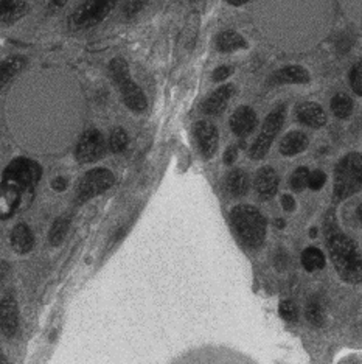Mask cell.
<instances>
[{
    "instance_id": "obj_1",
    "label": "cell",
    "mask_w": 362,
    "mask_h": 364,
    "mask_svg": "<svg viewBox=\"0 0 362 364\" xmlns=\"http://www.w3.org/2000/svg\"><path fill=\"white\" fill-rule=\"evenodd\" d=\"M325 237L331 260L341 277L349 282L361 280V252L356 245L345 235L337 225L334 213L330 212L325 218Z\"/></svg>"
},
{
    "instance_id": "obj_2",
    "label": "cell",
    "mask_w": 362,
    "mask_h": 364,
    "mask_svg": "<svg viewBox=\"0 0 362 364\" xmlns=\"http://www.w3.org/2000/svg\"><path fill=\"white\" fill-rule=\"evenodd\" d=\"M235 232L249 247H258L266 238L268 223L265 215L249 204H238L230 212Z\"/></svg>"
},
{
    "instance_id": "obj_3",
    "label": "cell",
    "mask_w": 362,
    "mask_h": 364,
    "mask_svg": "<svg viewBox=\"0 0 362 364\" xmlns=\"http://www.w3.org/2000/svg\"><path fill=\"white\" fill-rule=\"evenodd\" d=\"M170 364H258L249 355L227 346L207 344L182 352Z\"/></svg>"
},
{
    "instance_id": "obj_4",
    "label": "cell",
    "mask_w": 362,
    "mask_h": 364,
    "mask_svg": "<svg viewBox=\"0 0 362 364\" xmlns=\"http://www.w3.org/2000/svg\"><path fill=\"white\" fill-rule=\"evenodd\" d=\"M109 73L115 82V86L120 90L123 102H125L129 109L133 112H143L148 107L146 95L133 80V77H131L126 60H123L121 56L114 58L109 63Z\"/></svg>"
},
{
    "instance_id": "obj_5",
    "label": "cell",
    "mask_w": 362,
    "mask_h": 364,
    "mask_svg": "<svg viewBox=\"0 0 362 364\" xmlns=\"http://www.w3.org/2000/svg\"><path fill=\"white\" fill-rule=\"evenodd\" d=\"M362 156L350 153L344 156L334 170V200L342 201L361 190Z\"/></svg>"
},
{
    "instance_id": "obj_6",
    "label": "cell",
    "mask_w": 362,
    "mask_h": 364,
    "mask_svg": "<svg viewBox=\"0 0 362 364\" xmlns=\"http://www.w3.org/2000/svg\"><path fill=\"white\" fill-rule=\"evenodd\" d=\"M40 178H43V168L36 161L28 159V157H16L6 165L2 175L4 182H8V184L30 195H35V188Z\"/></svg>"
},
{
    "instance_id": "obj_7",
    "label": "cell",
    "mask_w": 362,
    "mask_h": 364,
    "mask_svg": "<svg viewBox=\"0 0 362 364\" xmlns=\"http://www.w3.org/2000/svg\"><path fill=\"white\" fill-rule=\"evenodd\" d=\"M117 2L119 0H86L69 16V28L81 31L98 26L108 18Z\"/></svg>"
},
{
    "instance_id": "obj_8",
    "label": "cell",
    "mask_w": 362,
    "mask_h": 364,
    "mask_svg": "<svg viewBox=\"0 0 362 364\" xmlns=\"http://www.w3.org/2000/svg\"><path fill=\"white\" fill-rule=\"evenodd\" d=\"M285 119H286V107L283 106L277 107L275 111H273L268 115L265 123H263L257 140H255L249 150V156L253 161H260L268 154L270 145L274 142V139L277 137L280 129L283 127Z\"/></svg>"
},
{
    "instance_id": "obj_9",
    "label": "cell",
    "mask_w": 362,
    "mask_h": 364,
    "mask_svg": "<svg viewBox=\"0 0 362 364\" xmlns=\"http://www.w3.org/2000/svg\"><path fill=\"white\" fill-rule=\"evenodd\" d=\"M115 182L114 173L108 168H92L79 179L77 187V203L84 204L92 198L104 193Z\"/></svg>"
},
{
    "instance_id": "obj_10",
    "label": "cell",
    "mask_w": 362,
    "mask_h": 364,
    "mask_svg": "<svg viewBox=\"0 0 362 364\" xmlns=\"http://www.w3.org/2000/svg\"><path fill=\"white\" fill-rule=\"evenodd\" d=\"M106 150H108V145H106L102 132L90 128L79 137L75 148V157L79 164H92L103 159Z\"/></svg>"
},
{
    "instance_id": "obj_11",
    "label": "cell",
    "mask_w": 362,
    "mask_h": 364,
    "mask_svg": "<svg viewBox=\"0 0 362 364\" xmlns=\"http://www.w3.org/2000/svg\"><path fill=\"white\" fill-rule=\"evenodd\" d=\"M194 136L197 140V145H199V150L205 159H212L213 156L218 151V144H219V136L218 129L213 123L207 120H201L194 125Z\"/></svg>"
},
{
    "instance_id": "obj_12",
    "label": "cell",
    "mask_w": 362,
    "mask_h": 364,
    "mask_svg": "<svg viewBox=\"0 0 362 364\" xmlns=\"http://www.w3.org/2000/svg\"><path fill=\"white\" fill-rule=\"evenodd\" d=\"M295 117L300 123L309 128H322L327 125V112L320 105L314 102L300 103L295 107Z\"/></svg>"
},
{
    "instance_id": "obj_13",
    "label": "cell",
    "mask_w": 362,
    "mask_h": 364,
    "mask_svg": "<svg viewBox=\"0 0 362 364\" xmlns=\"http://www.w3.org/2000/svg\"><path fill=\"white\" fill-rule=\"evenodd\" d=\"M257 127V114L251 106H240L230 117V128L238 137L249 136Z\"/></svg>"
},
{
    "instance_id": "obj_14",
    "label": "cell",
    "mask_w": 362,
    "mask_h": 364,
    "mask_svg": "<svg viewBox=\"0 0 362 364\" xmlns=\"http://www.w3.org/2000/svg\"><path fill=\"white\" fill-rule=\"evenodd\" d=\"M311 81V75L302 65H287V68L275 70L269 77L268 82L273 86L277 85H307Z\"/></svg>"
},
{
    "instance_id": "obj_15",
    "label": "cell",
    "mask_w": 362,
    "mask_h": 364,
    "mask_svg": "<svg viewBox=\"0 0 362 364\" xmlns=\"http://www.w3.org/2000/svg\"><path fill=\"white\" fill-rule=\"evenodd\" d=\"M235 94L234 85H224L205 98L202 103V111L207 115H219L226 111L227 103Z\"/></svg>"
},
{
    "instance_id": "obj_16",
    "label": "cell",
    "mask_w": 362,
    "mask_h": 364,
    "mask_svg": "<svg viewBox=\"0 0 362 364\" xmlns=\"http://www.w3.org/2000/svg\"><path fill=\"white\" fill-rule=\"evenodd\" d=\"M278 184L280 179L277 171L273 167H263L257 171V175H255L253 186L258 196L263 198V200H270V198H274L278 190Z\"/></svg>"
},
{
    "instance_id": "obj_17",
    "label": "cell",
    "mask_w": 362,
    "mask_h": 364,
    "mask_svg": "<svg viewBox=\"0 0 362 364\" xmlns=\"http://www.w3.org/2000/svg\"><path fill=\"white\" fill-rule=\"evenodd\" d=\"M19 316H18V304L13 296H6L0 302V328L6 336H14L18 332Z\"/></svg>"
},
{
    "instance_id": "obj_18",
    "label": "cell",
    "mask_w": 362,
    "mask_h": 364,
    "mask_svg": "<svg viewBox=\"0 0 362 364\" xmlns=\"http://www.w3.org/2000/svg\"><path fill=\"white\" fill-rule=\"evenodd\" d=\"M28 60L26 56L13 55L0 61V90H2L8 82H10L16 75L26 69Z\"/></svg>"
},
{
    "instance_id": "obj_19",
    "label": "cell",
    "mask_w": 362,
    "mask_h": 364,
    "mask_svg": "<svg viewBox=\"0 0 362 364\" xmlns=\"http://www.w3.org/2000/svg\"><path fill=\"white\" fill-rule=\"evenodd\" d=\"M309 145V139L303 131H291L280 142V153L283 156H295L303 153Z\"/></svg>"
},
{
    "instance_id": "obj_20",
    "label": "cell",
    "mask_w": 362,
    "mask_h": 364,
    "mask_svg": "<svg viewBox=\"0 0 362 364\" xmlns=\"http://www.w3.org/2000/svg\"><path fill=\"white\" fill-rule=\"evenodd\" d=\"M249 175L243 168H232L226 176V188L230 196L241 198L249 192Z\"/></svg>"
},
{
    "instance_id": "obj_21",
    "label": "cell",
    "mask_w": 362,
    "mask_h": 364,
    "mask_svg": "<svg viewBox=\"0 0 362 364\" xmlns=\"http://www.w3.org/2000/svg\"><path fill=\"white\" fill-rule=\"evenodd\" d=\"M28 11L26 0H0V22L14 23Z\"/></svg>"
},
{
    "instance_id": "obj_22",
    "label": "cell",
    "mask_w": 362,
    "mask_h": 364,
    "mask_svg": "<svg viewBox=\"0 0 362 364\" xmlns=\"http://www.w3.org/2000/svg\"><path fill=\"white\" fill-rule=\"evenodd\" d=\"M246 47H248L246 39L240 35V33H236L234 30H226L223 33H219L216 38V48L223 53L236 52Z\"/></svg>"
},
{
    "instance_id": "obj_23",
    "label": "cell",
    "mask_w": 362,
    "mask_h": 364,
    "mask_svg": "<svg viewBox=\"0 0 362 364\" xmlns=\"http://www.w3.org/2000/svg\"><path fill=\"white\" fill-rule=\"evenodd\" d=\"M33 243H35V240H33V234L31 230L27 225H21L16 226L11 232V246L13 250L18 252V254H27L31 251Z\"/></svg>"
},
{
    "instance_id": "obj_24",
    "label": "cell",
    "mask_w": 362,
    "mask_h": 364,
    "mask_svg": "<svg viewBox=\"0 0 362 364\" xmlns=\"http://www.w3.org/2000/svg\"><path fill=\"white\" fill-rule=\"evenodd\" d=\"M302 263H303V267H305V269L309 272L319 271L325 267V255L322 251L317 250V247L311 246L303 251Z\"/></svg>"
},
{
    "instance_id": "obj_25",
    "label": "cell",
    "mask_w": 362,
    "mask_h": 364,
    "mask_svg": "<svg viewBox=\"0 0 362 364\" xmlns=\"http://www.w3.org/2000/svg\"><path fill=\"white\" fill-rule=\"evenodd\" d=\"M331 111L333 114L336 115L337 119H349L351 112H353V100L351 97L344 94V92H339L336 94L333 98H331Z\"/></svg>"
},
{
    "instance_id": "obj_26",
    "label": "cell",
    "mask_w": 362,
    "mask_h": 364,
    "mask_svg": "<svg viewBox=\"0 0 362 364\" xmlns=\"http://www.w3.org/2000/svg\"><path fill=\"white\" fill-rule=\"evenodd\" d=\"M108 145H109V150L115 154L125 151L129 145V136H128L126 129H123L121 127H115L111 131Z\"/></svg>"
},
{
    "instance_id": "obj_27",
    "label": "cell",
    "mask_w": 362,
    "mask_h": 364,
    "mask_svg": "<svg viewBox=\"0 0 362 364\" xmlns=\"http://www.w3.org/2000/svg\"><path fill=\"white\" fill-rule=\"evenodd\" d=\"M69 225H70L69 217H61L53 223L50 234H48V240H50V243L53 246H57L62 243V240L65 238V234H67V230H69Z\"/></svg>"
},
{
    "instance_id": "obj_28",
    "label": "cell",
    "mask_w": 362,
    "mask_h": 364,
    "mask_svg": "<svg viewBox=\"0 0 362 364\" xmlns=\"http://www.w3.org/2000/svg\"><path fill=\"white\" fill-rule=\"evenodd\" d=\"M308 175H309V170L307 167H299L297 170H294L291 176V187L295 190V192H302V190L307 187Z\"/></svg>"
},
{
    "instance_id": "obj_29",
    "label": "cell",
    "mask_w": 362,
    "mask_h": 364,
    "mask_svg": "<svg viewBox=\"0 0 362 364\" xmlns=\"http://www.w3.org/2000/svg\"><path fill=\"white\" fill-rule=\"evenodd\" d=\"M307 318L312 326L320 327L324 324V310L320 309V305L316 301H311L307 305Z\"/></svg>"
},
{
    "instance_id": "obj_30",
    "label": "cell",
    "mask_w": 362,
    "mask_h": 364,
    "mask_svg": "<svg viewBox=\"0 0 362 364\" xmlns=\"http://www.w3.org/2000/svg\"><path fill=\"white\" fill-rule=\"evenodd\" d=\"M148 0H125V2H123V14H125L126 18H134V16H137L143 10Z\"/></svg>"
},
{
    "instance_id": "obj_31",
    "label": "cell",
    "mask_w": 362,
    "mask_h": 364,
    "mask_svg": "<svg viewBox=\"0 0 362 364\" xmlns=\"http://www.w3.org/2000/svg\"><path fill=\"white\" fill-rule=\"evenodd\" d=\"M280 316L286 321H295L299 318V309L295 307V304L291 301H283L278 307Z\"/></svg>"
},
{
    "instance_id": "obj_32",
    "label": "cell",
    "mask_w": 362,
    "mask_h": 364,
    "mask_svg": "<svg viewBox=\"0 0 362 364\" xmlns=\"http://www.w3.org/2000/svg\"><path fill=\"white\" fill-rule=\"evenodd\" d=\"M350 82H351L353 90H355V94L361 97L362 95V63L361 61L353 65V69L350 72Z\"/></svg>"
},
{
    "instance_id": "obj_33",
    "label": "cell",
    "mask_w": 362,
    "mask_h": 364,
    "mask_svg": "<svg viewBox=\"0 0 362 364\" xmlns=\"http://www.w3.org/2000/svg\"><path fill=\"white\" fill-rule=\"evenodd\" d=\"M327 182V175L322 170H314V171H309L308 175V184L307 187H309L311 190H320Z\"/></svg>"
},
{
    "instance_id": "obj_34",
    "label": "cell",
    "mask_w": 362,
    "mask_h": 364,
    "mask_svg": "<svg viewBox=\"0 0 362 364\" xmlns=\"http://www.w3.org/2000/svg\"><path fill=\"white\" fill-rule=\"evenodd\" d=\"M230 73H232V69L227 68V65H221V68H218V69L213 70V73H212V80H213V81H216V82H219V81H224L226 78H229V77H230Z\"/></svg>"
},
{
    "instance_id": "obj_35",
    "label": "cell",
    "mask_w": 362,
    "mask_h": 364,
    "mask_svg": "<svg viewBox=\"0 0 362 364\" xmlns=\"http://www.w3.org/2000/svg\"><path fill=\"white\" fill-rule=\"evenodd\" d=\"M238 159V148L235 145L229 146L224 153V164L226 165H234Z\"/></svg>"
},
{
    "instance_id": "obj_36",
    "label": "cell",
    "mask_w": 362,
    "mask_h": 364,
    "mask_svg": "<svg viewBox=\"0 0 362 364\" xmlns=\"http://www.w3.org/2000/svg\"><path fill=\"white\" fill-rule=\"evenodd\" d=\"M282 205L286 212H294L295 209V201L291 195H283L282 198Z\"/></svg>"
},
{
    "instance_id": "obj_37",
    "label": "cell",
    "mask_w": 362,
    "mask_h": 364,
    "mask_svg": "<svg viewBox=\"0 0 362 364\" xmlns=\"http://www.w3.org/2000/svg\"><path fill=\"white\" fill-rule=\"evenodd\" d=\"M69 0H50V4H48V11L50 13H56L62 10V8L67 5Z\"/></svg>"
},
{
    "instance_id": "obj_38",
    "label": "cell",
    "mask_w": 362,
    "mask_h": 364,
    "mask_svg": "<svg viewBox=\"0 0 362 364\" xmlns=\"http://www.w3.org/2000/svg\"><path fill=\"white\" fill-rule=\"evenodd\" d=\"M52 188L56 190V192H64V190L67 188V181L61 176H57L52 181Z\"/></svg>"
},
{
    "instance_id": "obj_39",
    "label": "cell",
    "mask_w": 362,
    "mask_h": 364,
    "mask_svg": "<svg viewBox=\"0 0 362 364\" xmlns=\"http://www.w3.org/2000/svg\"><path fill=\"white\" fill-rule=\"evenodd\" d=\"M8 271H10V268H8V264L5 262H0V280L5 279V276L8 274Z\"/></svg>"
},
{
    "instance_id": "obj_40",
    "label": "cell",
    "mask_w": 362,
    "mask_h": 364,
    "mask_svg": "<svg viewBox=\"0 0 362 364\" xmlns=\"http://www.w3.org/2000/svg\"><path fill=\"white\" fill-rule=\"evenodd\" d=\"M227 2H229L230 5H234V6H241V5H244V4L251 2V0H227Z\"/></svg>"
},
{
    "instance_id": "obj_41",
    "label": "cell",
    "mask_w": 362,
    "mask_h": 364,
    "mask_svg": "<svg viewBox=\"0 0 362 364\" xmlns=\"http://www.w3.org/2000/svg\"><path fill=\"white\" fill-rule=\"evenodd\" d=\"M277 226H278V229H283L285 228V221L283 220H277Z\"/></svg>"
},
{
    "instance_id": "obj_42",
    "label": "cell",
    "mask_w": 362,
    "mask_h": 364,
    "mask_svg": "<svg viewBox=\"0 0 362 364\" xmlns=\"http://www.w3.org/2000/svg\"><path fill=\"white\" fill-rule=\"evenodd\" d=\"M0 364H6V358L4 357V353H2V350H0Z\"/></svg>"
}]
</instances>
